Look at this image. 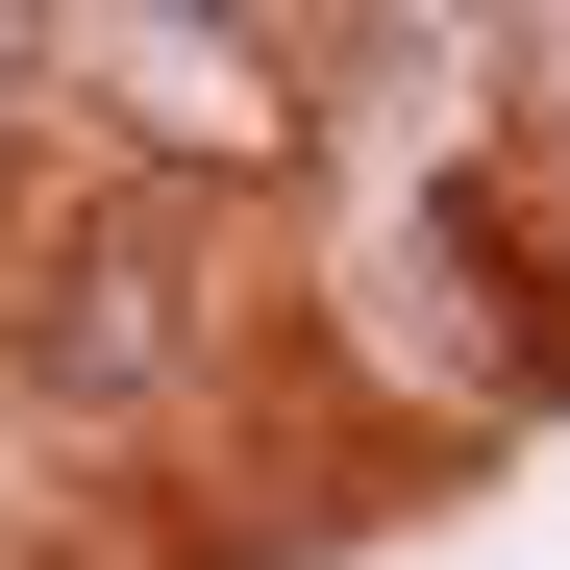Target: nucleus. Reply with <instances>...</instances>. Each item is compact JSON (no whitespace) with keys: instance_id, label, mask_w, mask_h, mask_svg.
Segmentation results:
<instances>
[{"instance_id":"f257e3e1","label":"nucleus","mask_w":570,"mask_h":570,"mask_svg":"<svg viewBox=\"0 0 570 570\" xmlns=\"http://www.w3.org/2000/svg\"><path fill=\"white\" fill-rule=\"evenodd\" d=\"M26 75L149 199H298V149H323V75L273 50L248 0H26Z\"/></svg>"},{"instance_id":"f03ea898","label":"nucleus","mask_w":570,"mask_h":570,"mask_svg":"<svg viewBox=\"0 0 570 570\" xmlns=\"http://www.w3.org/2000/svg\"><path fill=\"white\" fill-rule=\"evenodd\" d=\"M199 347H224V199H149V174L75 149V199L26 248V372L50 397H174Z\"/></svg>"}]
</instances>
